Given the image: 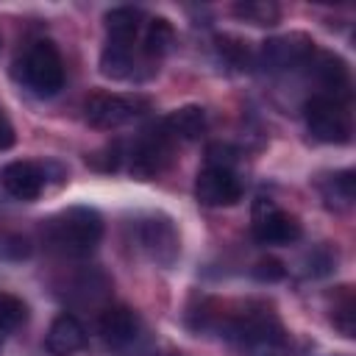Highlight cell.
Returning <instances> with one entry per match:
<instances>
[{"label": "cell", "instance_id": "9a60e30c", "mask_svg": "<svg viewBox=\"0 0 356 356\" xmlns=\"http://www.w3.org/2000/svg\"><path fill=\"white\" fill-rule=\"evenodd\" d=\"M106 33L108 42H122V44H134L136 33H139V19L142 11L131 8V6H117L111 11H106Z\"/></svg>", "mask_w": 356, "mask_h": 356}, {"label": "cell", "instance_id": "d4e9b609", "mask_svg": "<svg viewBox=\"0 0 356 356\" xmlns=\"http://www.w3.org/2000/svg\"><path fill=\"white\" fill-rule=\"evenodd\" d=\"M206 153H209V164H211V167H228V170H231V164H234V159H236V150L228 147V145H220V142L211 145Z\"/></svg>", "mask_w": 356, "mask_h": 356}, {"label": "cell", "instance_id": "7a4b0ae2", "mask_svg": "<svg viewBox=\"0 0 356 356\" xmlns=\"http://www.w3.org/2000/svg\"><path fill=\"white\" fill-rule=\"evenodd\" d=\"M19 78L33 95L53 97L64 86V61L58 47L47 39L33 42L19 58Z\"/></svg>", "mask_w": 356, "mask_h": 356}, {"label": "cell", "instance_id": "52a82bcc", "mask_svg": "<svg viewBox=\"0 0 356 356\" xmlns=\"http://www.w3.org/2000/svg\"><path fill=\"white\" fill-rule=\"evenodd\" d=\"M172 159V139L164 134V128H147L134 150H131V172L139 178H153L159 175Z\"/></svg>", "mask_w": 356, "mask_h": 356}, {"label": "cell", "instance_id": "484cf974", "mask_svg": "<svg viewBox=\"0 0 356 356\" xmlns=\"http://www.w3.org/2000/svg\"><path fill=\"white\" fill-rule=\"evenodd\" d=\"M14 125L8 122V117L3 114V108H0V150H8L11 145H14Z\"/></svg>", "mask_w": 356, "mask_h": 356}, {"label": "cell", "instance_id": "3957f363", "mask_svg": "<svg viewBox=\"0 0 356 356\" xmlns=\"http://www.w3.org/2000/svg\"><path fill=\"white\" fill-rule=\"evenodd\" d=\"M136 248L159 267H172L181 253V236L167 214H147L134 222Z\"/></svg>", "mask_w": 356, "mask_h": 356}, {"label": "cell", "instance_id": "e0dca14e", "mask_svg": "<svg viewBox=\"0 0 356 356\" xmlns=\"http://www.w3.org/2000/svg\"><path fill=\"white\" fill-rule=\"evenodd\" d=\"M320 192H323V200L342 211L353 203L356 197V178H353V170H339V172H331L328 178L320 181Z\"/></svg>", "mask_w": 356, "mask_h": 356}, {"label": "cell", "instance_id": "ffe728a7", "mask_svg": "<svg viewBox=\"0 0 356 356\" xmlns=\"http://www.w3.org/2000/svg\"><path fill=\"white\" fill-rule=\"evenodd\" d=\"M25 320H28V306L11 292H0V342L8 334H14Z\"/></svg>", "mask_w": 356, "mask_h": 356}, {"label": "cell", "instance_id": "cb8c5ba5", "mask_svg": "<svg viewBox=\"0 0 356 356\" xmlns=\"http://www.w3.org/2000/svg\"><path fill=\"white\" fill-rule=\"evenodd\" d=\"M284 264L278 261V259H261V261H256V267H253V275L259 278V281H278V278H284Z\"/></svg>", "mask_w": 356, "mask_h": 356}, {"label": "cell", "instance_id": "277c9868", "mask_svg": "<svg viewBox=\"0 0 356 356\" xmlns=\"http://www.w3.org/2000/svg\"><path fill=\"white\" fill-rule=\"evenodd\" d=\"M306 125L314 139L328 145H342L350 139V114L345 111V103L328 95H314L303 106Z\"/></svg>", "mask_w": 356, "mask_h": 356}, {"label": "cell", "instance_id": "30bf717a", "mask_svg": "<svg viewBox=\"0 0 356 356\" xmlns=\"http://www.w3.org/2000/svg\"><path fill=\"white\" fill-rule=\"evenodd\" d=\"M86 345V328L75 314H58L44 337V348L50 356H75Z\"/></svg>", "mask_w": 356, "mask_h": 356}, {"label": "cell", "instance_id": "6da1fadb", "mask_svg": "<svg viewBox=\"0 0 356 356\" xmlns=\"http://www.w3.org/2000/svg\"><path fill=\"white\" fill-rule=\"evenodd\" d=\"M47 242L67 256H86L103 239V217L89 206H72L44 225Z\"/></svg>", "mask_w": 356, "mask_h": 356}, {"label": "cell", "instance_id": "44dd1931", "mask_svg": "<svg viewBox=\"0 0 356 356\" xmlns=\"http://www.w3.org/2000/svg\"><path fill=\"white\" fill-rule=\"evenodd\" d=\"M33 253V245L25 234L11 231V228H0V259L6 261H22Z\"/></svg>", "mask_w": 356, "mask_h": 356}, {"label": "cell", "instance_id": "ac0fdd59", "mask_svg": "<svg viewBox=\"0 0 356 356\" xmlns=\"http://www.w3.org/2000/svg\"><path fill=\"white\" fill-rule=\"evenodd\" d=\"M172 44H175V28H172V22L167 17H153L147 22V28H145V44H142L145 56L159 58V56L170 53Z\"/></svg>", "mask_w": 356, "mask_h": 356}, {"label": "cell", "instance_id": "8992f818", "mask_svg": "<svg viewBox=\"0 0 356 356\" xmlns=\"http://www.w3.org/2000/svg\"><path fill=\"white\" fill-rule=\"evenodd\" d=\"M303 234L295 214L278 209L273 200L259 197L253 206V236L261 245H292Z\"/></svg>", "mask_w": 356, "mask_h": 356}, {"label": "cell", "instance_id": "4fadbf2b", "mask_svg": "<svg viewBox=\"0 0 356 356\" xmlns=\"http://www.w3.org/2000/svg\"><path fill=\"white\" fill-rule=\"evenodd\" d=\"M161 128L172 142H192L206 131V111L200 106H181L161 120Z\"/></svg>", "mask_w": 356, "mask_h": 356}, {"label": "cell", "instance_id": "d6986e66", "mask_svg": "<svg viewBox=\"0 0 356 356\" xmlns=\"http://www.w3.org/2000/svg\"><path fill=\"white\" fill-rule=\"evenodd\" d=\"M234 14L250 25H259V28H270L278 22L281 17V8L275 3H264V0H248V3H236L234 6Z\"/></svg>", "mask_w": 356, "mask_h": 356}, {"label": "cell", "instance_id": "7c38bea8", "mask_svg": "<svg viewBox=\"0 0 356 356\" xmlns=\"http://www.w3.org/2000/svg\"><path fill=\"white\" fill-rule=\"evenodd\" d=\"M314 56V42L303 33H286L264 42V61L273 67H298L309 64Z\"/></svg>", "mask_w": 356, "mask_h": 356}, {"label": "cell", "instance_id": "5bb4252c", "mask_svg": "<svg viewBox=\"0 0 356 356\" xmlns=\"http://www.w3.org/2000/svg\"><path fill=\"white\" fill-rule=\"evenodd\" d=\"M312 67H314V75L317 81L323 83V95L328 97H337L342 100L348 95V67L339 56L334 53H314L312 56Z\"/></svg>", "mask_w": 356, "mask_h": 356}, {"label": "cell", "instance_id": "ba28073f", "mask_svg": "<svg viewBox=\"0 0 356 356\" xmlns=\"http://www.w3.org/2000/svg\"><path fill=\"white\" fill-rule=\"evenodd\" d=\"M195 195L203 206H234L242 197V181L228 167H206L195 178Z\"/></svg>", "mask_w": 356, "mask_h": 356}, {"label": "cell", "instance_id": "2e32d148", "mask_svg": "<svg viewBox=\"0 0 356 356\" xmlns=\"http://www.w3.org/2000/svg\"><path fill=\"white\" fill-rule=\"evenodd\" d=\"M100 72L114 81L134 78V44L106 42V47L100 53Z\"/></svg>", "mask_w": 356, "mask_h": 356}, {"label": "cell", "instance_id": "9c48e42d", "mask_svg": "<svg viewBox=\"0 0 356 356\" xmlns=\"http://www.w3.org/2000/svg\"><path fill=\"white\" fill-rule=\"evenodd\" d=\"M44 170L36 161H8L0 170V186L17 200H36L44 189Z\"/></svg>", "mask_w": 356, "mask_h": 356}, {"label": "cell", "instance_id": "5b68a950", "mask_svg": "<svg viewBox=\"0 0 356 356\" xmlns=\"http://www.w3.org/2000/svg\"><path fill=\"white\" fill-rule=\"evenodd\" d=\"M147 108V100L131 97V95H111V92H95L86 100V120L95 128L114 131L136 120Z\"/></svg>", "mask_w": 356, "mask_h": 356}, {"label": "cell", "instance_id": "8fae6325", "mask_svg": "<svg viewBox=\"0 0 356 356\" xmlns=\"http://www.w3.org/2000/svg\"><path fill=\"white\" fill-rule=\"evenodd\" d=\"M97 331L106 345L125 348L139 337V317L128 306H108L97 320Z\"/></svg>", "mask_w": 356, "mask_h": 356}, {"label": "cell", "instance_id": "7402d4cb", "mask_svg": "<svg viewBox=\"0 0 356 356\" xmlns=\"http://www.w3.org/2000/svg\"><path fill=\"white\" fill-rule=\"evenodd\" d=\"M217 50L234 67H248L250 64V47H248V42H242L236 36H228V33L217 36Z\"/></svg>", "mask_w": 356, "mask_h": 356}, {"label": "cell", "instance_id": "603a6c76", "mask_svg": "<svg viewBox=\"0 0 356 356\" xmlns=\"http://www.w3.org/2000/svg\"><path fill=\"white\" fill-rule=\"evenodd\" d=\"M334 325L342 331V337H353V298H350V286H342L339 292V303H334Z\"/></svg>", "mask_w": 356, "mask_h": 356}]
</instances>
